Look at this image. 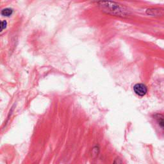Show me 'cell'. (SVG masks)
<instances>
[{"label":"cell","mask_w":164,"mask_h":164,"mask_svg":"<svg viewBox=\"0 0 164 164\" xmlns=\"http://www.w3.org/2000/svg\"><path fill=\"white\" fill-rule=\"evenodd\" d=\"M13 12L12 9H3L1 12V14L4 16H10V15H12Z\"/></svg>","instance_id":"cell-3"},{"label":"cell","mask_w":164,"mask_h":164,"mask_svg":"<svg viewBox=\"0 0 164 164\" xmlns=\"http://www.w3.org/2000/svg\"><path fill=\"white\" fill-rule=\"evenodd\" d=\"M133 90L135 93L138 95V96L143 97L146 94L147 89L145 85L142 83H137L133 87Z\"/></svg>","instance_id":"cell-2"},{"label":"cell","mask_w":164,"mask_h":164,"mask_svg":"<svg viewBox=\"0 0 164 164\" xmlns=\"http://www.w3.org/2000/svg\"><path fill=\"white\" fill-rule=\"evenodd\" d=\"M99 6L106 13L117 15V16H125L128 14V10L125 7L114 2L101 1L99 2Z\"/></svg>","instance_id":"cell-1"},{"label":"cell","mask_w":164,"mask_h":164,"mask_svg":"<svg viewBox=\"0 0 164 164\" xmlns=\"http://www.w3.org/2000/svg\"><path fill=\"white\" fill-rule=\"evenodd\" d=\"M160 11L158 10H155V9H148L147 10V13L149 15H157L158 14H160Z\"/></svg>","instance_id":"cell-4"},{"label":"cell","mask_w":164,"mask_h":164,"mask_svg":"<svg viewBox=\"0 0 164 164\" xmlns=\"http://www.w3.org/2000/svg\"><path fill=\"white\" fill-rule=\"evenodd\" d=\"M113 164H121V162H120V160L119 159H116L114 161Z\"/></svg>","instance_id":"cell-6"},{"label":"cell","mask_w":164,"mask_h":164,"mask_svg":"<svg viewBox=\"0 0 164 164\" xmlns=\"http://www.w3.org/2000/svg\"><path fill=\"white\" fill-rule=\"evenodd\" d=\"M7 26V22L6 21H0V32H1V31L5 29Z\"/></svg>","instance_id":"cell-5"}]
</instances>
